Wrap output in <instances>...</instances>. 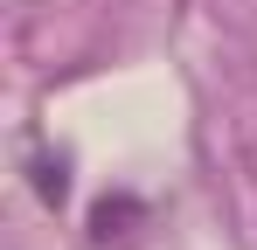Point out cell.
I'll use <instances>...</instances> for the list:
<instances>
[{"label":"cell","instance_id":"obj_1","mask_svg":"<svg viewBox=\"0 0 257 250\" xmlns=\"http://www.w3.org/2000/svg\"><path fill=\"white\" fill-rule=\"evenodd\" d=\"M125 222H139V202H97V215H90V236H97V243H111V236H132Z\"/></svg>","mask_w":257,"mask_h":250}]
</instances>
